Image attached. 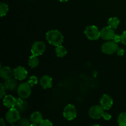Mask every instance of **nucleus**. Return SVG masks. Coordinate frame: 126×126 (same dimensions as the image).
Instances as JSON below:
<instances>
[{
  "label": "nucleus",
  "instance_id": "5",
  "mask_svg": "<svg viewBox=\"0 0 126 126\" xmlns=\"http://www.w3.org/2000/svg\"><path fill=\"white\" fill-rule=\"evenodd\" d=\"M104 110V108L101 105H94L89 110V115L92 119H98L103 117Z\"/></svg>",
  "mask_w": 126,
  "mask_h": 126
},
{
  "label": "nucleus",
  "instance_id": "26",
  "mask_svg": "<svg viewBox=\"0 0 126 126\" xmlns=\"http://www.w3.org/2000/svg\"><path fill=\"white\" fill-rule=\"evenodd\" d=\"M1 92H0V98H3L4 96L5 95V94H6V87H5V86L4 84H3L1 83Z\"/></svg>",
  "mask_w": 126,
  "mask_h": 126
},
{
  "label": "nucleus",
  "instance_id": "17",
  "mask_svg": "<svg viewBox=\"0 0 126 126\" xmlns=\"http://www.w3.org/2000/svg\"><path fill=\"white\" fill-rule=\"evenodd\" d=\"M4 84L6 89L8 91H14L17 87V81L12 78L6 80Z\"/></svg>",
  "mask_w": 126,
  "mask_h": 126
},
{
  "label": "nucleus",
  "instance_id": "23",
  "mask_svg": "<svg viewBox=\"0 0 126 126\" xmlns=\"http://www.w3.org/2000/svg\"><path fill=\"white\" fill-rule=\"evenodd\" d=\"M18 125L22 126H30V121L27 119V118H20L19 120L18 121Z\"/></svg>",
  "mask_w": 126,
  "mask_h": 126
},
{
  "label": "nucleus",
  "instance_id": "22",
  "mask_svg": "<svg viewBox=\"0 0 126 126\" xmlns=\"http://www.w3.org/2000/svg\"><path fill=\"white\" fill-rule=\"evenodd\" d=\"M0 14H1V17H3V16H6V14L9 11V7L6 3H4V2H1L0 4Z\"/></svg>",
  "mask_w": 126,
  "mask_h": 126
},
{
  "label": "nucleus",
  "instance_id": "20",
  "mask_svg": "<svg viewBox=\"0 0 126 126\" xmlns=\"http://www.w3.org/2000/svg\"><path fill=\"white\" fill-rule=\"evenodd\" d=\"M119 18L118 17H111L108 21V25L110 27L113 28V29H116L117 27H118L119 24Z\"/></svg>",
  "mask_w": 126,
  "mask_h": 126
},
{
  "label": "nucleus",
  "instance_id": "11",
  "mask_svg": "<svg viewBox=\"0 0 126 126\" xmlns=\"http://www.w3.org/2000/svg\"><path fill=\"white\" fill-rule=\"evenodd\" d=\"M113 100L111 97L107 94H103L100 98V105L105 110H108L112 107Z\"/></svg>",
  "mask_w": 126,
  "mask_h": 126
},
{
  "label": "nucleus",
  "instance_id": "6",
  "mask_svg": "<svg viewBox=\"0 0 126 126\" xmlns=\"http://www.w3.org/2000/svg\"><path fill=\"white\" fill-rule=\"evenodd\" d=\"M118 49V45L116 42L110 41L105 42L102 46V50L106 54H113L116 52Z\"/></svg>",
  "mask_w": 126,
  "mask_h": 126
},
{
  "label": "nucleus",
  "instance_id": "24",
  "mask_svg": "<svg viewBox=\"0 0 126 126\" xmlns=\"http://www.w3.org/2000/svg\"><path fill=\"white\" fill-rule=\"evenodd\" d=\"M28 82L30 84L31 86H34L36 85L38 82V79L36 76H32L28 79Z\"/></svg>",
  "mask_w": 126,
  "mask_h": 126
},
{
  "label": "nucleus",
  "instance_id": "18",
  "mask_svg": "<svg viewBox=\"0 0 126 126\" xmlns=\"http://www.w3.org/2000/svg\"><path fill=\"white\" fill-rule=\"evenodd\" d=\"M28 63V65H29L31 68H32L37 67V66H38V65H39V63L38 56L34 55H32V56L30 57Z\"/></svg>",
  "mask_w": 126,
  "mask_h": 126
},
{
  "label": "nucleus",
  "instance_id": "3",
  "mask_svg": "<svg viewBox=\"0 0 126 126\" xmlns=\"http://www.w3.org/2000/svg\"><path fill=\"white\" fill-rule=\"evenodd\" d=\"M20 112L16 107L9 108L6 114V120L10 124L17 123L20 118Z\"/></svg>",
  "mask_w": 126,
  "mask_h": 126
},
{
  "label": "nucleus",
  "instance_id": "9",
  "mask_svg": "<svg viewBox=\"0 0 126 126\" xmlns=\"http://www.w3.org/2000/svg\"><path fill=\"white\" fill-rule=\"evenodd\" d=\"M115 34L113 28H111L109 26L102 28L100 31V37L104 40L113 39Z\"/></svg>",
  "mask_w": 126,
  "mask_h": 126
},
{
  "label": "nucleus",
  "instance_id": "25",
  "mask_svg": "<svg viewBox=\"0 0 126 126\" xmlns=\"http://www.w3.org/2000/svg\"><path fill=\"white\" fill-rule=\"evenodd\" d=\"M53 124L51 123V121L48 119H43L41 121V123L39 124V126H52Z\"/></svg>",
  "mask_w": 126,
  "mask_h": 126
},
{
  "label": "nucleus",
  "instance_id": "29",
  "mask_svg": "<svg viewBox=\"0 0 126 126\" xmlns=\"http://www.w3.org/2000/svg\"><path fill=\"white\" fill-rule=\"evenodd\" d=\"M103 117L105 120L108 121L110 120V119H111V115L110 114H109L108 113H105V112L104 114H103Z\"/></svg>",
  "mask_w": 126,
  "mask_h": 126
},
{
  "label": "nucleus",
  "instance_id": "12",
  "mask_svg": "<svg viewBox=\"0 0 126 126\" xmlns=\"http://www.w3.org/2000/svg\"><path fill=\"white\" fill-rule=\"evenodd\" d=\"M16 107L20 113H24L28 111L29 108V105L28 103L24 100V98H22L19 97V98H17L16 100Z\"/></svg>",
  "mask_w": 126,
  "mask_h": 126
},
{
  "label": "nucleus",
  "instance_id": "13",
  "mask_svg": "<svg viewBox=\"0 0 126 126\" xmlns=\"http://www.w3.org/2000/svg\"><path fill=\"white\" fill-rule=\"evenodd\" d=\"M0 75L1 78L4 80H7L12 78V76L14 75V71L9 66H2L0 70Z\"/></svg>",
  "mask_w": 126,
  "mask_h": 126
},
{
  "label": "nucleus",
  "instance_id": "27",
  "mask_svg": "<svg viewBox=\"0 0 126 126\" xmlns=\"http://www.w3.org/2000/svg\"><path fill=\"white\" fill-rule=\"evenodd\" d=\"M121 42L123 44L126 45V31L123 32V34L121 35Z\"/></svg>",
  "mask_w": 126,
  "mask_h": 126
},
{
  "label": "nucleus",
  "instance_id": "7",
  "mask_svg": "<svg viewBox=\"0 0 126 126\" xmlns=\"http://www.w3.org/2000/svg\"><path fill=\"white\" fill-rule=\"evenodd\" d=\"M63 115L66 120L71 121L75 119L77 115V111L75 106L71 104L67 105L64 108Z\"/></svg>",
  "mask_w": 126,
  "mask_h": 126
},
{
  "label": "nucleus",
  "instance_id": "1",
  "mask_svg": "<svg viewBox=\"0 0 126 126\" xmlns=\"http://www.w3.org/2000/svg\"><path fill=\"white\" fill-rule=\"evenodd\" d=\"M46 37L48 43L55 46L61 45L63 42V36L57 30H52L47 32Z\"/></svg>",
  "mask_w": 126,
  "mask_h": 126
},
{
  "label": "nucleus",
  "instance_id": "28",
  "mask_svg": "<svg viewBox=\"0 0 126 126\" xmlns=\"http://www.w3.org/2000/svg\"><path fill=\"white\" fill-rule=\"evenodd\" d=\"M113 39L114 42H116V43H119V42L121 41V36L115 34V36H114V37L113 38Z\"/></svg>",
  "mask_w": 126,
  "mask_h": 126
},
{
  "label": "nucleus",
  "instance_id": "32",
  "mask_svg": "<svg viewBox=\"0 0 126 126\" xmlns=\"http://www.w3.org/2000/svg\"><path fill=\"white\" fill-rule=\"evenodd\" d=\"M59 1H60V2H66L68 0H59Z\"/></svg>",
  "mask_w": 126,
  "mask_h": 126
},
{
  "label": "nucleus",
  "instance_id": "14",
  "mask_svg": "<svg viewBox=\"0 0 126 126\" xmlns=\"http://www.w3.org/2000/svg\"><path fill=\"white\" fill-rule=\"evenodd\" d=\"M16 100H17V98H16L11 95H7L4 97L2 102H3V105L5 107L9 108H11L16 107Z\"/></svg>",
  "mask_w": 126,
  "mask_h": 126
},
{
  "label": "nucleus",
  "instance_id": "16",
  "mask_svg": "<svg viewBox=\"0 0 126 126\" xmlns=\"http://www.w3.org/2000/svg\"><path fill=\"white\" fill-rule=\"evenodd\" d=\"M43 120V117L41 113L39 111H34L31 114L30 121L36 124H39Z\"/></svg>",
  "mask_w": 126,
  "mask_h": 126
},
{
  "label": "nucleus",
  "instance_id": "30",
  "mask_svg": "<svg viewBox=\"0 0 126 126\" xmlns=\"http://www.w3.org/2000/svg\"><path fill=\"white\" fill-rule=\"evenodd\" d=\"M116 52L118 55H119V56H123L124 54V50L123 49H121V48H118Z\"/></svg>",
  "mask_w": 126,
  "mask_h": 126
},
{
  "label": "nucleus",
  "instance_id": "4",
  "mask_svg": "<svg viewBox=\"0 0 126 126\" xmlns=\"http://www.w3.org/2000/svg\"><path fill=\"white\" fill-rule=\"evenodd\" d=\"M84 33L86 37L91 40H96L100 37V31L95 25L86 27Z\"/></svg>",
  "mask_w": 126,
  "mask_h": 126
},
{
  "label": "nucleus",
  "instance_id": "8",
  "mask_svg": "<svg viewBox=\"0 0 126 126\" xmlns=\"http://www.w3.org/2000/svg\"><path fill=\"white\" fill-rule=\"evenodd\" d=\"M46 50V45L43 41H36L32 45L31 48V52L32 55H41Z\"/></svg>",
  "mask_w": 126,
  "mask_h": 126
},
{
  "label": "nucleus",
  "instance_id": "19",
  "mask_svg": "<svg viewBox=\"0 0 126 126\" xmlns=\"http://www.w3.org/2000/svg\"><path fill=\"white\" fill-rule=\"evenodd\" d=\"M55 54L59 57H64L67 54V50L63 46H58L55 49Z\"/></svg>",
  "mask_w": 126,
  "mask_h": 126
},
{
  "label": "nucleus",
  "instance_id": "15",
  "mask_svg": "<svg viewBox=\"0 0 126 126\" xmlns=\"http://www.w3.org/2000/svg\"><path fill=\"white\" fill-rule=\"evenodd\" d=\"M40 84L43 89H49L52 86V79L48 75H44L41 78Z\"/></svg>",
  "mask_w": 126,
  "mask_h": 126
},
{
  "label": "nucleus",
  "instance_id": "21",
  "mask_svg": "<svg viewBox=\"0 0 126 126\" xmlns=\"http://www.w3.org/2000/svg\"><path fill=\"white\" fill-rule=\"evenodd\" d=\"M118 123L121 126H126V113L123 112L119 115L118 118Z\"/></svg>",
  "mask_w": 126,
  "mask_h": 126
},
{
  "label": "nucleus",
  "instance_id": "31",
  "mask_svg": "<svg viewBox=\"0 0 126 126\" xmlns=\"http://www.w3.org/2000/svg\"><path fill=\"white\" fill-rule=\"evenodd\" d=\"M0 125L2 126H6V123H5L4 120V119H2V118H1V119H0Z\"/></svg>",
  "mask_w": 126,
  "mask_h": 126
},
{
  "label": "nucleus",
  "instance_id": "2",
  "mask_svg": "<svg viewBox=\"0 0 126 126\" xmlns=\"http://www.w3.org/2000/svg\"><path fill=\"white\" fill-rule=\"evenodd\" d=\"M31 87L32 86L28 82L21 83L17 87V93L18 96L24 99L28 98L32 93Z\"/></svg>",
  "mask_w": 126,
  "mask_h": 126
},
{
  "label": "nucleus",
  "instance_id": "10",
  "mask_svg": "<svg viewBox=\"0 0 126 126\" xmlns=\"http://www.w3.org/2000/svg\"><path fill=\"white\" fill-rule=\"evenodd\" d=\"M13 71L14 76L16 79L18 80V81H22V80L25 79L28 75V72H27V70L23 66H17L13 70Z\"/></svg>",
  "mask_w": 126,
  "mask_h": 126
}]
</instances>
